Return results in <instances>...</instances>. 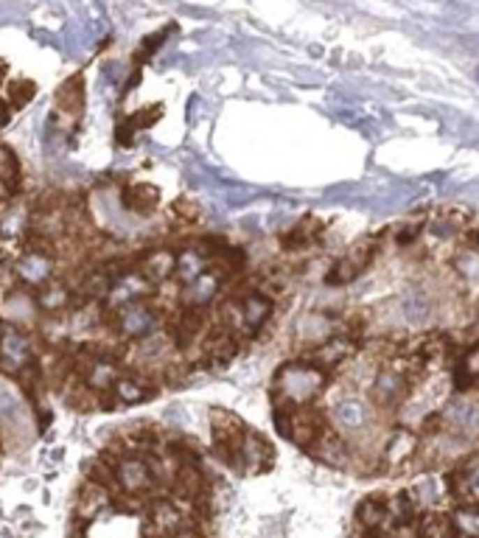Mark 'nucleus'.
I'll list each match as a JSON object with an SVG mask.
<instances>
[{
  "instance_id": "obj_1",
  "label": "nucleus",
  "mask_w": 479,
  "mask_h": 538,
  "mask_svg": "<svg viewBox=\"0 0 479 538\" xmlns=\"http://www.w3.org/2000/svg\"><path fill=\"white\" fill-rule=\"evenodd\" d=\"M165 314H168V306L157 303V294H154V297H146V300H135V303H129V306H124V308H118L112 314L98 311V322L110 334V339L129 348V345L163 331Z\"/></svg>"
},
{
  "instance_id": "obj_2",
  "label": "nucleus",
  "mask_w": 479,
  "mask_h": 538,
  "mask_svg": "<svg viewBox=\"0 0 479 538\" xmlns=\"http://www.w3.org/2000/svg\"><path fill=\"white\" fill-rule=\"evenodd\" d=\"M328 379H331V373L323 371L320 365H314L309 356L289 359V362H283L275 371L272 401L275 404H292V407L311 404L328 387Z\"/></svg>"
},
{
  "instance_id": "obj_3",
  "label": "nucleus",
  "mask_w": 479,
  "mask_h": 538,
  "mask_svg": "<svg viewBox=\"0 0 479 538\" xmlns=\"http://www.w3.org/2000/svg\"><path fill=\"white\" fill-rule=\"evenodd\" d=\"M59 275H62L59 272V253H54V250L23 247L12 258V278H15L17 289H23L29 294L37 292L40 286L51 283Z\"/></svg>"
},
{
  "instance_id": "obj_4",
  "label": "nucleus",
  "mask_w": 479,
  "mask_h": 538,
  "mask_svg": "<svg viewBox=\"0 0 479 538\" xmlns=\"http://www.w3.org/2000/svg\"><path fill=\"white\" fill-rule=\"evenodd\" d=\"M376 250H378V239H362V241H356L342 258H337V261L331 264V269L325 272V283H328V286H348V283H353V281L370 267Z\"/></svg>"
},
{
  "instance_id": "obj_5",
  "label": "nucleus",
  "mask_w": 479,
  "mask_h": 538,
  "mask_svg": "<svg viewBox=\"0 0 479 538\" xmlns=\"http://www.w3.org/2000/svg\"><path fill=\"white\" fill-rule=\"evenodd\" d=\"M157 393H160L157 382L140 371H132V368H126L115 379V384L110 387V396L115 404H143V401L154 398Z\"/></svg>"
},
{
  "instance_id": "obj_6",
  "label": "nucleus",
  "mask_w": 479,
  "mask_h": 538,
  "mask_svg": "<svg viewBox=\"0 0 479 538\" xmlns=\"http://www.w3.org/2000/svg\"><path fill=\"white\" fill-rule=\"evenodd\" d=\"M84 98H87V93H84V73H76V76H71L68 82H62L59 84V90H57V110H54V118H65V126L71 124V121H82V112H84Z\"/></svg>"
},
{
  "instance_id": "obj_7",
  "label": "nucleus",
  "mask_w": 479,
  "mask_h": 538,
  "mask_svg": "<svg viewBox=\"0 0 479 538\" xmlns=\"http://www.w3.org/2000/svg\"><path fill=\"white\" fill-rule=\"evenodd\" d=\"M331 418H334V424H337L339 432H345V435H359V432H364V426H367L370 410H367L364 398H359V396H342V398L334 404Z\"/></svg>"
},
{
  "instance_id": "obj_8",
  "label": "nucleus",
  "mask_w": 479,
  "mask_h": 538,
  "mask_svg": "<svg viewBox=\"0 0 479 538\" xmlns=\"http://www.w3.org/2000/svg\"><path fill=\"white\" fill-rule=\"evenodd\" d=\"M163 110H165L163 104H149V107H143V110H138V112H132V115H124V118L118 121V126H115V143H118L121 149L132 146L135 137H138L143 129L154 126V124L163 118Z\"/></svg>"
},
{
  "instance_id": "obj_9",
  "label": "nucleus",
  "mask_w": 479,
  "mask_h": 538,
  "mask_svg": "<svg viewBox=\"0 0 479 538\" xmlns=\"http://www.w3.org/2000/svg\"><path fill=\"white\" fill-rule=\"evenodd\" d=\"M160 188L152 183H126L121 188V205L135 216H152L160 208Z\"/></svg>"
},
{
  "instance_id": "obj_10",
  "label": "nucleus",
  "mask_w": 479,
  "mask_h": 538,
  "mask_svg": "<svg viewBox=\"0 0 479 538\" xmlns=\"http://www.w3.org/2000/svg\"><path fill=\"white\" fill-rule=\"evenodd\" d=\"M443 421L462 432H479V404L471 398H454L443 407Z\"/></svg>"
},
{
  "instance_id": "obj_11",
  "label": "nucleus",
  "mask_w": 479,
  "mask_h": 538,
  "mask_svg": "<svg viewBox=\"0 0 479 538\" xmlns=\"http://www.w3.org/2000/svg\"><path fill=\"white\" fill-rule=\"evenodd\" d=\"M320 233H323V225H320L317 219H303V222L292 225V227L281 236V247H283L286 253L309 250V247H314V241L320 239Z\"/></svg>"
},
{
  "instance_id": "obj_12",
  "label": "nucleus",
  "mask_w": 479,
  "mask_h": 538,
  "mask_svg": "<svg viewBox=\"0 0 479 538\" xmlns=\"http://www.w3.org/2000/svg\"><path fill=\"white\" fill-rule=\"evenodd\" d=\"M398 314H401V320H404L406 325H420V322L432 314V300H429V294L420 292V289H412V292L401 294V297H398Z\"/></svg>"
},
{
  "instance_id": "obj_13",
  "label": "nucleus",
  "mask_w": 479,
  "mask_h": 538,
  "mask_svg": "<svg viewBox=\"0 0 479 538\" xmlns=\"http://www.w3.org/2000/svg\"><path fill=\"white\" fill-rule=\"evenodd\" d=\"M118 482L126 488V491H143L152 485V468L146 460L140 457H129L124 463H118Z\"/></svg>"
},
{
  "instance_id": "obj_14",
  "label": "nucleus",
  "mask_w": 479,
  "mask_h": 538,
  "mask_svg": "<svg viewBox=\"0 0 479 538\" xmlns=\"http://www.w3.org/2000/svg\"><path fill=\"white\" fill-rule=\"evenodd\" d=\"M3 96H6V101H9V107L15 110V112H20L23 107H29L31 101H34V96H37V84L31 82V79H9L6 84H3Z\"/></svg>"
},
{
  "instance_id": "obj_15",
  "label": "nucleus",
  "mask_w": 479,
  "mask_h": 538,
  "mask_svg": "<svg viewBox=\"0 0 479 538\" xmlns=\"http://www.w3.org/2000/svg\"><path fill=\"white\" fill-rule=\"evenodd\" d=\"M171 225H179V230L182 227H193L199 219H202V211H199V205L196 202H191V200H174L171 202Z\"/></svg>"
},
{
  "instance_id": "obj_16",
  "label": "nucleus",
  "mask_w": 479,
  "mask_h": 538,
  "mask_svg": "<svg viewBox=\"0 0 479 538\" xmlns=\"http://www.w3.org/2000/svg\"><path fill=\"white\" fill-rule=\"evenodd\" d=\"M384 516H387V507H384L378 499H367V502H362V507H359V518H362L364 524H370V527H376Z\"/></svg>"
},
{
  "instance_id": "obj_17",
  "label": "nucleus",
  "mask_w": 479,
  "mask_h": 538,
  "mask_svg": "<svg viewBox=\"0 0 479 538\" xmlns=\"http://www.w3.org/2000/svg\"><path fill=\"white\" fill-rule=\"evenodd\" d=\"M465 491H468L473 499H479V465H473L471 471H465Z\"/></svg>"
},
{
  "instance_id": "obj_18",
  "label": "nucleus",
  "mask_w": 479,
  "mask_h": 538,
  "mask_svg": "<svg viewBox=\"0 0 479 538\" xmlns=\"http://www.w3.org/2000/svg\"><path fill=\"white\" fill-rule=\"evenodd\" d=\"M12 115H15V110L9 107V101H6V96L0 93V129L3 126H9V121H12Z\"/></svg>"
},
{
  "instance_id": "obj_19",
  "label": "nucleus",
  "mask_w": 479,
  "mask_h": 538,
  "mask_svg": "<svg viewBox=\"0 0 479 538\" xmlns=\"http://www.w3.org/2000/svg\"><path fill=\"white\" fill-rule=\"evenodd\" d=\"M6 82H9V62L0 59V87H3Z\"/></svg>"
}]
</instances>
